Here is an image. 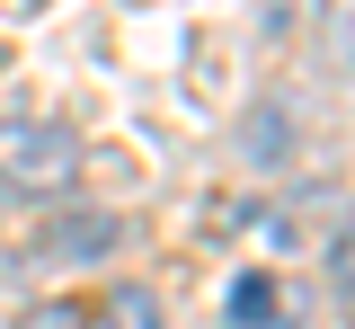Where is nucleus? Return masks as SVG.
Returning a JSON list of instances; mask_svg holds the SVG:
<instances>
[{
  "instance_id": "f257e3e1",
  "label": "nucleus",
  "mask_w": 355,
  "mask_h": 329,
  "mask_svg": "<svg viewBox=\"0 0 355 329\" xmlns=\"http://www.w3.org/2000/svg\"><path fill=\"white\" fill-rule=\"evenodd\" d=\"M0 178L27 196H53L80 178V134L53 116H0Z\"/></svg>"
},
{
  "instance_id": "f03ea898",
  "label": "nucleus",
  "mask_w": 355,
  "mask_h": 329,
  "mask_svg": "<svg viewBox=\"0 0 355 329\" xmlns=\"http://www.w3.org/2000/svg\"><path fill=\"white\" fill-rule=\"evenodd\" d=\"M107 249H116V214H98V205H62L27 232V258H44V267H89Z\"/></svg>"
},
{
  "instance_id": "7ed1b4c3",
  "label": "nucleus",
  "mask_w": 355,
  "mask_h": 329,
  "mask_svg": "<svg viewBox=\"0 0 355 329\" xmlns=\"http://www.w3.org/2000/svg\"><path fill=\"white\" fill-rule=\"evenodd\" d=\"M293 107H284V98H266L258 116H249V160H258V169H275V160H293Z\"/></svg>"
},
{
  "instance_id": "20e7f679",
  "label": "nucleus",
  "mask_w": 355,
  "mask_h": 329,
  "mask_svg": "<svg viewBox=\"0 0 355 329\" xmlns=\"http://www.w3.org/2000/svg\"><path fill=\"white\" fill-rule=\"evenodd\" d=\"M89 329H169V321H160V303L142 285H116L107 303H89Z\"/></svg>"
},
{
  "instance_id": "39448f33",
  "label": "nucleus",
  "mask_w": 355,
  "mask_h": 329,
  "mask_svg": "<svg viewBox=\"0 0 355 329\" xmlns=\"http://www.w3.org/2000/svg\"><path fill=\"white\" fill-rule=\"evenodd\" d=\"M231 321H240V329H284V303H275L266 267H249V276L231 285Z\"/></svg>"
},
{
  "instance_id": "423d86ee",
  "label": "nucleus",
  "mask_w": 355,
  "mask_h": 329,
  "mask_svg": "<svg viewBox=\"0 0 355 329\" xmlns=\"http://www.w3.org/2000/svg\"><path fill=\"white\" fill-rule=\"evenodd\" d=\"M89 303H44V312H27V329H80Z\"/></svg>"
},
{
  "instance_id": "0eeeda50",
  "label": "nucleus",
  "mask_w": 355,
  "mask_h": 329,
  "mask_svg": "<svg viewBox=\"0 0 355 329\" xmlns=\"http://www.w3.org/2000/svg\"><path fill=\"white\" fill-rule=\"evenodd\" d=\"M329 294L347 303V232H329Z\"/></svg>"
},
{
  "instance_id": "6e6552de",
  "label": "nucleus",
  "mask_w": 355,
  "mask_h": 329,
  "mask_svg": "<svg viewBox=\"0 0 355 329\" xmlns=\"http://www.w3.org/2000/svg\"><path fill=\"white\" fill-rule=\"evenodd\" d=\"M258 9H266V27H284V18H293V0H258Z\"/></svg>"
}]
</instances>
